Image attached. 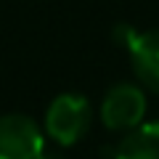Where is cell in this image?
<instances>
[{
	"label": "cell",
	"instance_id": "6da1fadb",
	"mask_svg": "<svg viewBox=\"0 0 159 159\" xmlns=\"http://www.w3.org/2000/svg\"><path fill=\"white\" fill-rule=\"evenodd\" d=\"M90 103H88L85 96H77V93H61L51 101L45 114V127L48 135L53 138L61 146H72L80 138L88 133L90 127Z\"/></svg>",
	"mask_w": 159,
	"mask_h": 159
},
{
	"label": "cell",
	"instance_id": "5b68a950",
	"mask_svg": "<svg viewBox=\"0 0 159 159\" xmlns=\"http://www.w3.org/2000/svg\"><path fill=\"white\" fill-rule=\"evenodd\" d=\"M114 159H159V122L133 127L119 141Z\"/></svg>",
	"mask_w": 159,
	"mask_h": 159
},
{
	"label": "cell",
	"instance_id": "277c9868",
	"mask_svg": "<svg viewBox=\"0 0 159 159\" xmlns=\"http://www.w3.org/2000/svg\"><path fill=\"white\" fill-rule=\"evenodd\" d=\"M119 34L130 51V61L138 80L159 93V29L135 32L130 27H119Z\"/></svg>",
	"mask_w": 159,
	"mask_h": 159
},
{
	"label": "cell",
	"instance_id": "3957f363",
	"mask_svg": "<svg viewBox=\"0 0 159 159\" xmlns=\"http://www.w3.org/2000/svg\"><path fill=\"white\" fill-rule=\"evenodd\" d=\"M146 114V96L138 85H114L103 96L101 103V119L109 130H133L141 125Z\"/></svg>",
	"mask_w": 159,
	"mask_h": 159
},
{
	"label": "cell",
	"instance_id": "8992f818",
	"mask_svg": "<svg viewBox=\"0 0 159 159\" xmlns=\"http://www.w3.org/2000/svg\"><path fill=\"white\" fill-rule=\"evenodd\" d=\"M37 159H64L61 154H48V151H40V157Z\"/></svg>",
	"mask_w": 159,
	"mask_h": 159
},
{
	"label": "cell",
	"instance_id": "7a4b0ae2",
	"mask_svg": "<svg viewBox=\"0 0 159 159\" xmlns=\"http://www.w3.org/2000/svg\"><path fill=\"white\" fill-rule=\"evenodd\" d=\"M43 135L32 117L6 114L0 117V159H37Z\"/></svg>",
	"mask_w": 159,
	"mask_h": 159
}]
</instances>
